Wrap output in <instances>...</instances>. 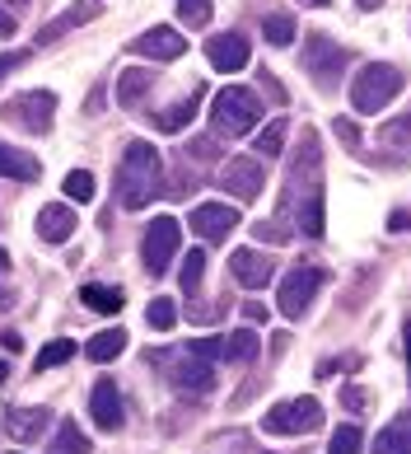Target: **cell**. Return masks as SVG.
Wrapping results in <instances>:
<instances>
[{
  "label": "cell",
  "mask_w": 411,
  "mask_h": 454,
  "mask_svg": "<svg viewBox=\"0 0 411 454\" xmlns=\"http://www.w3.org/2000/svg\"><path fill=\"white\" fill-rule=\"evenodd\" d=\"M71 356H75V342H71V338H57V342H47V347L38 351V375H43V370H57V365H66Z\"/></svg>",
  "instance_id": "32"
},
{
  "label": "cell",
  "mask_w": 411,
  "mask_h": 454,
  "mask_svg": "<svg viewBox=\"0 0 411 454\" xmlns=\"http://www.w3.org/2000/svg\"><path fill=\"white\" fill-rule=\"evenodd\" d=\"M285 137H290V122H285V117H276V122H267L262 131H257V141H252L257 160H276L281 150H285Z\"/></svg>",
  "instance_id": "26"
},
{
  "label": "cell",
  "mask_w": 411,
  "mask_h": 454,
  "mask_svg": "<svg viewBox=\"0 0 411 454\" xmlns=\"http://www.w3.org/2000/svg\"><path fill=\"white\" fill-rule=\"evenodd\" d=\"M215 155H220V150H215V137H197V141H192V160L206 164V160H215Z\"/></svg>",
  "instance_id": "38"
},
{
  "label": "cell",
  "mask_w": 411,
  "mask_h": 454,
  "mask_svg": "<svg viewBox=\"0 0 411 454\" xmlns=\"http://www.w3.org/2000/svg\"><path fill=\"white\" fill-rule=\"evenodd\" d=\"M384 141H388V145H398V150H407V155H411V113L392 117V122L384 127Z\"/></svg>",
  "instance_id": "36"
},
{
  "label": "cell",
  "mask_w": 411,
  "mask_h": 454,
  "mask_svg": "<svg viewBox=\"0 0 411 454\" xmlns=\"http://www.w3.org/2000/svg\"><path fill=\"white\" fill-rule=\"evenodd\" d=\"M201 277H206V254H201V248H192V254H187V262H182V272H178L187 300H192V295L201 291Z\"/></svg>",
  "instance_id": "30"
},
{
  "label": "cell",
  "mask_w": 411,
  "mask_h": 454,
  "mask_svg": "<svg viewBox=\"0 0 411 454\" xmlns=\"http://www.w3.org/2000/svg\"><path fill=\"white\" fill-rule=\"evenodd\" d=\"M10 305H14V295L5 291V286H0V309H10Z\"/></svg>",
  "instance_id": "46"
},
{
  "label": "cell",
  "mask_w": 411,
  "mask_h": 454,
  "mask_svg": "<svg viewBox=\"0 0 411 454\" xmlns=\"http://www.w3.org/2000/svg\"><path fill=\"white\" fill-rule=\"evenodd\" d=\"M0 272H10V254H5V248H0Z\"/></svg>",
  "instance_id": "49"
},
{
  "label": "cell",
  "mask_w": 411,
  "mask_h": 454,
  "mask_svg": "<svg viewBox=\"0 0 411 454\" xmlns=\"http://www.w3.org/2000/svg\"><path fill=\"white\" fill-rule=\"evenodd\" d=\"M150 85H154V75L141 71V66H131V71L117 75V104H122V108H141V98L150 94Z\"/></svg>",
  "instance_id": "23"
},
{
  "label": "cell",
  "mask_w": 411,
  "mask_h": 454,
  "mask_svg": "<svg viewBox=\"0 0 411 454\" xmlns=\"http://www.w3.org/2000/svg\"><path fill=\"white\" fill-rule=\"evenodd\" d=\"M80 300H84V309H94V314H117L127 305V295L117 291V286H80Z\"/></svg>",
  "instance_id": "24"
},
{
  "label": "cell",
  "mask_w": 411,
  "mask_h": 454,
  "mask_svg": "<svg viewBox=\"0 0 411 454\" xmlns=\"http://www.w3.org/2000/svg\"><path fill=\"white\" fill-rule=\"evenodd\" d=\"M211 14H215L211 0H178V20H182V28H206V24H211Z\"/></svg>",
  "instance_id": "31"
},
{
  "label": "cell",
  "mask_w": 411,
  "mask_h": 454,
  "mask_svg": "<svg viewBox=\"0 0 411 454\" xmlns=\"http://www.w3.org/2000/svg\"><path fill=\"white\" fill-rule=\"evenodd\" d=\"M374 454H411V417H398L374 435Z\"/></svg>",
  "instance_id": "25"
},
{
  "label": "cell",
  "mask_w": 411,
  "mask_h": 454,
  "mask_svg": "<svg viewBox=\"0 0 411 454\" xmlns=\"http://www.w3.org/2000/svg\"><path fill=\"white\" fill-rule=\"evenodd\" d=\"M402 85H407V75L392 61H369L365 71L351 80V108L355 113H384L392 98L402 94Z\"/></svg>",
  "instance_id": "3"
},
{
  "label": "cell",
  "mask_w": 411,
  "mask_h": 454,
  "mask_svg": "<svg viewBox=\"0 0 411 454\" xmlns=\"http://www.w3.org/2000/svg\"><path fill=\"white\" fill-rule=\"evenodd\" d=\"M322 427V403L318 398H290V403H276L267 417H262V431L271 435H308Z\"/></svg>",
  "instance_id": "7"
},
{
  "label": "cell",
  "mask_w": 411,
  "mask_h": 454,
  "mask_svg": "<svg viewBox=\"0 0 411 454\" xmlns=\"http://www.w3.org/2000/svg\"><path fill=\"white\" fill-rule=\"evenodd\" d=\"M322 281H328V272L322 267H314V262H299L295 272H285V281H281V314L285 318H304L308 314V305H314V295L322 291Z\"/></svg>",
  "instance_id": "8"
},
{
  "label": "cell",
  "mask_w": 411,
  "mask_h": 454,
  "mask_svg": "<svg viewBox=\"0 0 411 454\" xmlns=\"http://www.w3.org/2000/svg\"><path fill=\"white\" fill-rule=\"evenodd\" d=\"M10 33H14V14L0 10V38H10Z\"/></svg>",
  "instance_id": "44"
},
{
  "label": "cell",
  "mask_w": 411,
  "mask_h": 454,
  "mask_svg": "<svg viewBox=\"0 0 411 454\" xmlns=\"http://www.w3.org/2000/svg\"><path fill=\"white\" fill-rule=\"evenodd\" d=\"M178 244H182V225L174 221V215H154L145 239H141V258H145V272L150 277H164L168 262L178 258Z\"/></svg>",
  "instance_id": "6"
},
{
  "label": "cell",
  "mask_w": 411,
  "mask_h": 454,
  "mask_svg": "<svg viewBox=\"0 0 411 454\" xmlns=\"http://www.w3.org/2000/svg\"><path fill=\"white\" fill-rule=\"evenodd\" d=\"M337 137L346 141V145L355 150V155H360V131H355V122H346V117H337Z\"/></svg>",
  "instance_id": "39"
},
{
  "label": "cell",
  "mask_w": 411,
  "mask_h": 454,
  "mask_svg": "<svg viewBox=\"0 0 411 454\" xmlns=\"http://www.w3.org/2000/svg\"><path fill=\"white\" fill-rule=\"evenodd\" d=\"M299 5H314V10H328L332 0H299Z\"/></svg>",
  "instance_id": "47"
},
{
  "label": "cell",
  "mask_w": 411,
  "mask_h": 454,
  "mask_svg": "<svg viewBox=\"0 0 411 454\" xmlns=\"http://www.w3.org/2000/svg\"><path fill=\"white\" fill-rule=\"evenodd\" d=\"M252 234H257V244H262V239H271V244H285V239H290V230H276V225H262V221L252 225Z\"/></svg>",
  "instance_id": "37"
},
{
  "label": "cell",
  "mask_w": 411,
  "mask_h": 454,
  "mask_svg": "<svg viewBox=\"0 0 411 454\" xmlns=\"http://www.w3.org/2000/svg\"><path fill=\"white\" fill-rule=\"evenodd\" d=\"M98 14H103V0H75V5H66L51 24L38 28V47L57 43L61 33H71V28H80V24H89V20H98Z\"/></svg>",
  "instance_id": "16"
},
{
  "label": "cell",
  "mask_w": 411,
  "mask_h": 454,
  "mask_svg": "<svg viewBox=\"0 0 411 454\" xmlns=\"http://www.w3.org/2000/svg\"><path fill=\"white\" fill-rule=\"evenodd\" d=\"M5 380H10V365H5V361H0V384H5Z\"/></svg>",
  "instance_id": "50"
},
{
  "label": "cell",
  "mask_w": 411,
  "mask_h": 454,
  "mask_svg": "<svg viewBox=\"0 0 411 454\" xmlns=\"http://www.w3.org/2000/svg\"><path fill=\"white\" fill-rule=\"evenodd\" d=\"M61 188H66V197H71V201H94V174L89 169H71Z\"/></svg>",
  "instance_id": "34"
},
{
  "label": "cell",
  "mask_w": 411,
  "mask_h": 454,
  "mask_svg": "<svg viewBox=\"0 0 411 454\" xmlns=\"http://www.w3.org/2000/svg\"><path fill=\"white\" fill-rule=\"evenodd\" d=\"M257 347H262V338L252 328H238V333H225V338H197L187 351L201 361H252Z\"/></svg>",
  "instance_id": "9"
},
{
  "label": "cell",
  "mask_w": 411,
  "mask_h": 454,
  "mask_svg": "<svg viewBox=\"0 0 411 454\" xmlns=\"http://www.w3.org/2000/svg\"><path fill=\"white\" fill-rule=\"evenodd\" d=\"M174 389L178 394H187V398H206L215 389V370H211V361H201V356H192V351H182V356H174Z\"/></svg>",
  "instance_id": "12"
},
{
  "label": "cell",
  "mask_w": 411,
  "mask_h": 454,
  "mask_svg": "<svg viewBox=\"0 0 411 454\" xmlns=\"http://www.w3.org/2000/svg\"><path fill=\"white\" fill-rule=\"evenodd\" d=\"M220 188L234 192L238 201H252L257 192L267 188V169H262V160L257 155H238L225 164V174H220Z\"/></svg>",
  "instance_id": "10"
},
{
  "label": "cell",
  "mask_w": 411,
  "mask_h": 454,
  "mask_svg": "<svg viewBox=\"0 0 411 454\" xmlns=\"http://www.w3.org/2000/svg\"><path fill=\"white\" fill-rule=\"evenodd\" d=\"M51 113H57V94L51 90H28V94H14L0 117H5L10 127L28 131V137H47L51 131Z\"/></svg>",
  "instance_id": "4"
},
{
  "label": "cell",
  "mask_w": 411,
  "mask_h": 454,
  "mask_svg": "<svg viewBox=\"0 0 411 454\" xmlns=\"http://www.w3.org/2000/svg\"><path fill=\"white\" fill-rule=\"evenodd\" d=\"M384 5V0H360V10H379Z\"/></svg>",
  "instance_id": "48"
},
{
  "label": "cell",
  "mask_w": 411,
  "mask_h": 454,
  "mask_svg": "<svg viewBox=\"0 0 411 454\" xmlns=\"http://www.w3.org/2000/svg\"><path fill=\"white\" fill-rule=\"evenodd\" d=\"M71 234H75V211H71V207L51 201V207L38 211V239H47V244H66Z\"/></svg>",
  "instance_id": "20"
},
{
  "label": "cell",
  "mask_w": 411,
  "mask_h": 454,
  "mask_svg": "<svg viewBox=\"0 0 411 454\" xmlns=\"http://www.w3.org/2000/svg\"><path fill=\"white\" fill-rule=\"evenodd\" d=\"M131 52H136V57H150V61H178V57L187 52V38H182L178 28L159 24V28L141 33V38H131Z\"/></svg>",
  "instance_id": "13"
},
{
  "label": "cell",
  "mask_w": 411,
  "mask_h": 454,
  "mask_svg": "<svg viewBox=\"0 0 411 454\" xmlns=\"http://www.w3.org/2000/svg\"><path fill=\"white\" fill-rule=\"evenodd\" d=\"M244 314L252 318V324H267V305H257V300H252V305H244Z\"/></svg>",
  "instance_id": "43"
},
{
  "label": "cell",
  "mask_w": 411,
  "mask_h": 454,
  "mask_svg": "<svg viewBox=\"0 0 411 454\" xmlns=\"http://www.w3.org/2000/svg\"><path fill=\"white\" fill-rule=\"evenodd\" d=\"M145 324L154 328V333H168L178 324V305L174 300H150V309H145Z\"/></svg>",
  "instance_id": "33"
},
{
  "label": "cell",
  "mask_w": 411,
  "mask_h": 454,
  "mask_svg": "<svg viewBox=\"0 0 411 454\" xmlns=\"http://www.w3.org/2000/svg\"><path fill=\"white\" fill-rule=\"evenodd\" d=\"M262 85H267V94H271V98H276V104H285V90H281V85H276V80H271L267 71H262Z\"/></svg>",
  "instance_id": "41"
},
{
  "label": "cell",
  "mask_w": 411,
  "mask_h": 454,
  "mask_svg": "<svg viewBox=\"0 0 411 454\" xmlns=\"http://www.w3.org/2000/svg\"><path fill=\"white\" fill-rule=\"evenodd\" d=\"M164 192V160L150 141H131L122 150V164H117V201L127 211L150 207L154 197Z\"/></svg>",
  "instance_id": "1"
},
{
  "label": "cell",
  "mask_w": 411,
  "mask_h": 454,
  "mask_svg": "<svg viewBox=\"0 0 411 454\" xmlns=\"http://www.w3.org/2000/svg\"><path fill=\"white\" fill-rule=\"evenodd\" d=\"M257 122H262V98H257L252 90L244 85H225L215 98H211V127L215 137H244V131H252Z\"/></svg>",
  "instance_id": "2"
},
{
  "label": "cell",
  "mask_w": 411,
  "mask_h": 454,
  "mask_svg": "<svg viewBox=\"0 0 411 454\" xmlns=\"http://www.w3.org/2000/svg\"><path fill=\"white\" fill-rule=\"evenodd\" d=\"M206 57H211V66H215V71H244V66H248V38H244V33H220V38H211V43H206Z\"/></svg>",
  "instance_id": "17"
},
{
  "label": "cell",
  "mask_w": 411,
  "mask_h": 454,
  "mask_svg": "<svg viewBox=\"0 0 411 454\" xmlns=\"http://www.w3.org/2000/svg\"><path fill=\"white\" fill-rule=\"evenodd\" d=\"M122 351H127V333H122V328H108V333H98V338L84 347V356L103 365V361H117Z\"/></svg>",
  "instance_id": "27"
},
{
  "label": "cell",
  "mask_w": 411,
  "mask_h": 454,
  "mask_svg": "<svg viewBox=\"0 0 411 454\" xmlns=\"http://www.w3.org/2000/svg\"><path fill=\"white\" fill-rule=\"evenodd\" d=\"M47 427H51V412L47 408H10L5 412V431L19 445H33L38 435H47Z\"/></svg>",
  "instance_id": "18"
},
{
  "label": "cell",
  "mask_w": 411,
  "mask_h": 454,
  "mask_svg": "<svg viewBox=\"0 0 411 454\" xmlns=\"http://www.w3.org/2000/svg\"><path fill=\"white\" fill-rule=\"evenodd\" d=\"M392 230H411V215H407V211H398V215H392Z\"/></svg>",
  "instance_id": "45"
},
{
  "label": "cell",
  "mask_w": 411,
  "mask_h": 454,
  "mask_svg": "<svg viewBox=\"0 0 411 454\" xmlns=\"http://www.w3.org/2000/svg\"><path fill=\"white\" fill-rule=\"evenodd\" d=\"M262 38L271 47H290V43H295V20H290V14H267V20H262Z\"/></svg>",
  "instance_id": "29"
},
{
  "label": "cell",
  "mask_w": 411,
  "mask_h": 454,
  "mask_svg": "<svg viewBox=\"0 0 411 454\" xmlns=\"http://www.w3.org/2000/svg\"><path fill=\"white\" fill-rule=\"evenodd\" d=\"M360 427H337L332 431V441H328V454H360Z\"/></svg>",
  "instance_id": "35"
},
{
  "label": "cell",
  "mask_w": 411,
  "mask_h": 454,
  "mask_svg": "<svg viewBox=\"0 0 411 454\" xmlns=\"http://www.w3.org/2000/svg\"><path fill=\"white\" fill-rule=\"evenodd\" d=\"M295 225L308 234V239H318L322 234V225H328V211H322V188H314V192H304V201H295Z\"/></svg>",
  "instance_id": "21"
},
{
  "label": "cell",
  "mask_w": 411,
  "mask_h": 454,
  "mask_svg": "<svg viewBox=\"0 0 411 454\" xmlns=\"http://www.w3.org/2000/svg\"><path fill=\"white\" fill-rule=\"evenodd\" d=\"M24 61H28V52H5V57H0V80H5L14 66H24Z\"/></svg>",
  "instance_id": "40"
},
{
  "label": "cell",
  "mask_w": 411,
  "mask_h": 454,
  "mask_svg": "<svg viewBox=\"0 0 411 454\" xmlns=\"http://www.w3.org/2000/svg\"><path fill=\"white\" fill-rule=\"evenodd\" d=\"M10 5H19V10H24V5H28V0H10Z\"/></svg>",
  "instance_id": "51"
},
{
  "label": "cell",
  "mask_w": 411,
  "mask_h": 454,
  "mask_svg": "<svg viewBox=\"0 0 411 454\" xmlns=\"http://www.w3.org/2000/svg\"><path fill=\"white\" fill-rule=\"evenodd\" d=\"M299 61H304V71L314 75L322 90H332V85H337V75L346 71L351 52H346V47H341L337 38H328V33H308V38H304V52H299Z\"/></svg>",
  "instance_id": "5"
},
{
  "label": "cell",
  "mask_w": 411,
  "mask_h": 454,
  "mask_svg": "<svg viewBox=\"0 0 411 454\" xmlns=\"http://www.w3.org/2000/svg\"><path fill=\"white\" fill-rule=\"evenodd\" d=\"M201 98H206V90H192L187 98H178V104H168L164 113H154V127H159V131H182V127L197 117Z\"/></svg>",
  "instance_id": "22"
},
{
  "label": "cell",
  "mask_w": 411,
  "mask_h": 454,
  "mask_svg": "<svg viewBox=\"0 0 411 454\" xmlns=\"http://www.w3.org/2000/svg\"><path fill=\"white\" fill-rule=\"evenodd\" d=\"M341 398H346V408H365V403H369V398H365V389H346Z\"/></svg>",
  "instance_id": "42"
},
{
  "label": "cell",
  "mask_w": 411,
  "mask_h": 454,
  "mask_svg": "<svg viewBox=\"0 0 411 454\" xmlns=\"http://www.w3.org/2000/svg\"><path fill=\"white\" fill-rule=\"evenodd\" d=\"M187 225H192V230L201 234V239L225 244V239H229V234H234L238 225H244V221H238V211H234V207H225V201H201V207H197L192 215H187Z\"/></svg>",
  "instance_id": "11"
},
{
  "label": "cell",
  "mask_w": 411,
  "mask_h": 454,
  "mask_svg": "<svg viewBox=\"0 0 411 454\" xmlns=\"http://www.w3.org/2000/svg\"><path fill=\"white\" fill-rule=\"evenodd\" d=\"M47 454H89V435H84L75 422H57V435H51Z\"/></svg>",
  "instance_id": "28"
},
{
  "label": "cell",
  "mask_w": 411,
  "mask_h": 454,
  "mask_svg": "<svg viewBox=\"0 0 411 454\" xmlns=\"http://www.w3.org/2000/svg\"><path fill=\"white\" fill-rule=\"evenodd\" d=\"M89 417H94V427H98V431H108V435L127 427L122 394H117V384H112V380H98V384H94V394H89Z\"/></svg>",
  "instance_id": "14"
},
{
  "label": "cell",
  "mask_w": 411,
  "mask_h": 454,
  "mask_svg": "<svg viewBox=\"0 0 411 454\" xmlns=\"http://www.w3.org/2000/svg\"><path fill=\"white\" fill-rule=\"evenodd\" d=\"M229 272H234L238 286L262 291V286H271V277H276V262H271L267 254H257V248H234V254H229Z\"/></svg>",
  "instance_id": "15"
},
{
  "label": "cell",
  "mask_w": 411,
  "mask_h": 454,
  "mask_svg": "<svg viewBox=\"0 0 411 454\" xmlns=\"http://www.w3.org/2000/svg\"><path fill=\"white\" fill-rule=\"evenodd\" d=\"M0 178H14V183H38L43 178V164L28 155V150L0 141Z\"/></svg>",
  "instance_id": "19"
}]
</instances>
